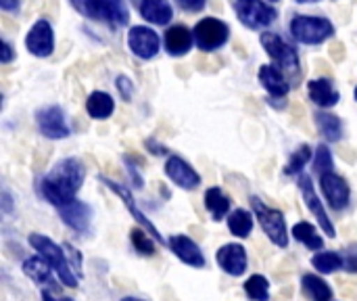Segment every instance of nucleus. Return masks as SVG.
I'll return each mask as SVG.
<instances>
[{
	"label": "nucleus",
	"mask_w": 357,
	"mask_h": 301,
	"mask_svg": "<svg viewBox=\"0 0 357 301\" xmlns=\"http://www.w3.org/2000/svg\"><path fill=\"white\" fill-rule=\"evenodd\" d=\"M293 237L312 251H320L324 247V239L320 237L318 228L314 224H310V222H297L293 226Z\"/></svg>",
	"instance_id": "bb28decb"
},
{
	"label": "nucleus",
	"mask_w": 357,
	"mask_h": 301,
	"mask_svg": "<svg viewBox=\"0 0 357 301\" xmlns=\"http://www.w3.org/2000/svg\"><path fill=\"white\" fill-rule=\"evenodd\" d=\"M130 239H132V245H134V249L138 251V254H142V256H155V251H157V239L146 230V228H132L130 230Z\"/></svg>",
	"instance_id": "2f4dec72"
},
{
	"label": "nucleus",
	"mask_w": 357,
	"mask_h": 301,
	"mask_svg": "<svg viewBox=\"0 0 357 301\" xmlns=\"http://www.w3.org/2000/svg\"><path fill=\"white\" fill-rule=\"evenodd\" d=\"M314 166H316V172L322 176L326 172H333V153L326 145H318L316 149V157H314Z\"/></svg>",
	"instance_id": "72a5a7b5"
},
{
	"label": "nucleus",
	"mask_w": 357,
	"mask_h": 301,
	"mask_svg": "<svg viewBox=\"0 0 357 301\" xmlns=\"http://www.w3.org/2000/svg\"><path fill=\"white\" fill-rule=\"evenodd\" d=\"M86 111L92 119H107L113 115L115 111V101L111 94L102 92V90H96L88 96L86 101Z\"/></svg>",
	"instance_id": "b1692460"
},
{
	"label": "nucleus",
	"mask_w": 357,
	"mask_h": 301,
	"mask_svg": "<svg viewBox=\"0 0 357 301\" xmlns=\"http://www.w3.org/2000/svg\"><path fill=\"white\" fill-rule=\"evenodd\" d=\"M228 230L238 239H247L253 230V216L247 210L230 212L228 214Z\"/></svg>",
	"instance_id": "c756f323"
},
{
	"label": "nucleus",
	"mask_w": 357,
	"mask_h": 301,
	"mask_svg": "<svg viewBox=\"0 0 357 301\" xmlns=\"http://www.w3.org/2000/svg\"><path fill=\"white\" fill-rule=\"evenodd\" d=\"M140 15L155 25H167L174 10L167 0H140Z\"/></svg>",
	"instance_id": "4be33fe9"
},
{
	"label": "nucleus",
	"mask_w": 357,
	"mask_h": 301,
	"mask_svg": "<svg viewBox=\"0 0 357 301\" xmlns=\"http://www.w3.org/2000/svg\"><path fill=\"white\" fill-rule=\"evenodd\" d=\"M307 90H310V98H312L318 107H324V109L335 107V105L339 103V98H341V94H339V90L335 88V84H333L331 80H326V78L312 80L310 86H307Z\"/></svg>",
	"instance_id": "aec40b11"
},
{
	"label": "nucleus",
	"mask_w": 357,
	"mask_h": 301,
	"mask_svg": "<svg viewBox=\"0 0 357 301\" xmlns=\"http://www.w3.org/2000/svg\"><path fill=\"white\" fill-rule=\"evenodd\" d=\"M320 186H322V193H324L328 205L335 212H343L349 205V199H351L349 184L343 176L335 174V170L320 176Z\"/></svg>",
	"instance_id": "1a4fd4ad"
},
{
	"label": "nucleus",
	"mask_w": 357,
	"mask_h": 301,
	"mask_svg": "<svg viewBox=\"0 0 357 301\" xmlns=\"http://www.w3.org/2000/svg\"><path fill=\"white\" fill-rule=\"evenodd\" d=\"M144 147H146V149H153V153H155V155H163V153H167V151H165V147L157 145L155 140H146V142H144Z\"/></svg>",
	"instance_id": "58836bf2"
},
{
	"label": "nucleus",
	"mask_w": 357,
	"mask_h": 301,
	"mask_svg": "<svg viewBox=\"0 0 357 301\" xmlns=\"http://www.w3.org/2000/svg\"><path fill=\"white\" fill-rule=\"evenodd\" d=\"M356 101H357V88H356Z\"/></svg>",
	"instance_id": "49530a36"
},
{
	"label": "nucleus",
	"mask_w": 357,
	"mask_h": 301,
	"mask_svg": "<svg viewBox=\"0 0 357 301\" xmlns=\"http://www.w3.org/2000/svg\"><path fill=\"white\" fill-rule=\"evenodd\" d=\"M23 274L33 281L36 285H52V266L42 258V256H31L23 262L21 266Z\"/></svg>",
	"instance_id": "412c9836"
},
{
	"label": "nucleus",
	"mask_w": 357,
	"mask_h": 301,
	"mask_svg": "<svg viewBox=\"0 0 357 301\" xmlns=\"http://www.w3.org/2000/svg\"><path fill=\"white\" fill-rule=\"evenodd\" d=\"M192 42H195V31H190L186 25H172L165 31V50L174 57L186 54Z\"/></svg>",
	"instance_id": "6ab92c4d"
},
{
	"label": "nucleus",
	"mask_w": 357,
	"mask_h": 301,
	"mask_svg": "<svg viewBox=\"0 0 357 301\" xmlns=\"http://www.w3.org/2000/svg\"><path fill=\"white\" fill-rule=\"evenodd\" d=\"M121 301H144V300H140V298H123Z\"/></svg>",
	"instance_id": "37998d69"
},
{
	"label": "nucleus",
	"mask_w": 357,
	"mask_h": 301,
	"mask_svg": "<svg viewBox=\"0 0 357 301\" xmlns=\"http://www.w3.org/2000/svg\"><path fill=\"white\" fill-rule=\"evenodd\" d=\"M293 36L303 44H322L331 36H335V25L326 17L299 15L291 23Z\"/></svg>",
	"instance_id": "20e7f679"
},
{
	"label": "nucleus",
	"mask_w": 357,
	"mask_h": 301,
	"mask_svg": "<svg viewBox=\"0 0 357 301\" xmlns=\"http://www.w3.org/2000/svg\"><path fill=\"white\" fill-rule=\"evenodd\" d=\"M316 126H318L320 134L331 142H339L343 138V122L337 115L316 113Z\"/></svg>",
	"instance_id": "cd10ccee"
},
{
	"label": "nucleus",
	"mask_w": 357,
	"mask_h": 301,
	"mask_svg": "<svg viewBox=\"0 0 357 301\" xmlns=\"http://www.w3.org/2000/svg\"><path fill=\"white\" fill-rule=\"evenodd\" d=\"M100 182H102V184H105L107 189H111V191H113L115 195H119V197H121L123 205H126V207H128V212H130V214L134 216V220H136V222H138V224H140L142 228H146V230H149V233H151V235H153V237L157 239V243H159V245H167V241H165V239L161 237V233H159V230L155 228V224H153V222H151V220H149V218H146V216H144V214H142L140 210H138L136 201L132 199V193H130V191H128L126 186H121V184H117V182H113V180H107V178H100Z\"/></svg>",
	"instance_id": "dca6fc26"
},
{
	"label": "nucleus",
	"mask_w": 357,
	"mask_h": 301,
	"mask_svg": "<svg viewBox=\"0 0 357 301\" xmlns=\"http://www.w3.org/2000/svg\"><path fill=\"white\" fill-rule=\"evenodd\" d=\"M86 180V168L77 157H67L59 161L50 174L40 180V195L52 203L56 210L71 203Z\"/></svg>",
	"instance_id": "f257e3e1"
},
{
	"label": "nucleus",
	"mask_w": 357,
	"mask_h": 301,
	"mask_svg": "<svg viewBox=\"0 0 357 301\" xmlns=\"http://www.w3.org/2000/svg\"><path fill=\"white\" fill-rule=\"evenodd\" d=\"M261 44H264L266 52L274 59V63L280 69H287V71H293V73L297 71V67H299V54L278 34H270V31L261 34Z\"/></svg>",
	"instance_id": "0eeeda50"
},
{
	"label": "nucleus",
	"mask_w": 357,
	"mask_h": 301,
	"mask_svg": "<svg viewBox=\"0 0 357 301\" xmlns=\"http://www.w3.org/2000/svg\"><path fill=\"white\" fill-rule=\"evenodd\" d=\"M218 266L230 277H243L247 272V249L238 243H228L215 251Z\"/></svg>",
	"instance_id": "2eb2a0df"
},
{
	"label": "nucleus",
	"mask_w": 357,
	"mask_h": 301,
	"mask_svg": "<svg viewBox=\"0 0 357 301\" xmlns=\"http://www.w3.org/2000/svg\"><path fill=\"white\" fill-rule=\"evenodd\" d=\"M234 10L238 19L253 29L268 27L276 19V10L268 6L264 0H234Z\"/></svg>",
	"instance_id": "423d86ee"
},
{
	"label": "nucleus",
	"mask_w": 357,
	"mask_h": 301,
	"mask_svg": "<svg viewBox=\"0 0 357 301\" xmlns=\"http://www.w3.org/2000/svg\"><path fill=\"white\" fill-rule=\"evenodd\" d=\"M312 266L320 274H335L337 270H341L345 266V258L337 251H318L312 258Z\"/></svg>",
	"instance_id": "c85d7f7f"
},
{
	"label": "nucleus",
	"mask_w": 357,
	"mask_h": 301,
	"mask_svg": "<svg viewBox=\"0 0 357 301\" xmlns=\"http://www.w3.org/2000/svg\"><path fill=\"white\" fill-rule=\"evenodd\" d=\"M299 189H301V195H303V201H305L307 210L314 214V218L318 220V224L324 230V235L326 237H337L335 224L328 218V214H326V210H324V205H322V201H320V197H318V193H316V189L312 184V178L301 174L299 176Z\"/></svg>",
	"instance_id": "9d476101"
},
{
	"label": "nucleus",
	"mask_w": 357,
	"mask_h": 301,
	"mask_svg": "<svg viewBox=\"0 0 357 301\" xmlns=\"http://www.w3.org/2000/svg\"><path fill=\"white\" fill-rule=\"evenodd\" d=\"M84 10L88 17L109 21L113 25L128 23V8L123 0H84Z\"/></svg>",
	"instance_id": "9b49d317"
},
{
	"label": "nucleus",
	"mask_w": 357,
	"mask_h": 301,
	"mask_svg": "<svg viewBox=\"0 0 357 301\" xmlns=\"http://www.w3.org/2000/svg\"><path fill=\"white\" fill-rule=\"evenodd\" d=\"M251 205H253V214L261 226V230L266 233V237L280 249H287L289 247V230H287V220H284V214L274 210V207H268L261 199L253 197L251 199Z\"/></svg>",
	"instance_id": "7ed1b4c3"
},
{
	"label": "nucleus",
	"mask_w": 357,
	"mask_h": 301,
	"mask_svg": "<svg viewBox=\"0 0 357 301\" xmlns=\"http://www.w3.org/2000/svg\"><path fill=\"white\" fill-rule=\"evenodd\" d=\"M128 46L130 50L140 59H153L159 52V36L151 27L134 25L128 34Z\"/></svg>",
	"instance_id": "4468645a"
},
{
	"label": "nucleus",
	"mask_w": 357,
	"mask_h": 301,
	"mask_svg": "<svg viewBox=\"0 0 357 301\" xmlns=\"http://www.w3.org/2000/svg\"><path fill=\"white\" fill-rule=\"evenodd\" d=\"M29 245L33 247V251H38L54 270V274L59 277V281L69 287V289H77V274L73 272V266L69 264V254L65 247H59L54 241H50L44 235H29Z\"/></svg>",
	"instance_id": "f03ea898"
},
{
	"label": "nucleus",
	"mask_w": 357,
	"mask_h": 301,
	"mask_svg": "<svg viewBox=\"0 0 357 301\" xmlns=\"http://www.w3.org/2000/svg\"><path fill=\"white\" fill-rule=\"evenodd\" d=\"M13 59V48H10V44L8 42H2V50H0V61L2 63H8Z\"/></svg>",
	"instance_id": "4c0bfd02"
},
{
	"label": "nucleus",
	"mask_w": 357,
	"mask_h": 301,
	"mask_svg": "<svg viewBox=\"0 0 357 301\" xmlns=\"http://www.w3.org/2000/svg\"><path fill=\"white\" fill-rule=\"evenodd\" d=\"M345 266L343 270H347L349 274H357V243H354L347 251H345Z\"/></svg>",
	"instance_id": "f704fd0d"
},
{
	"label": "nucleus",
	"mask_w": 357,
	"mask_h": 301,
	"mask_svg": "<svg viewBox=\"0 0 357 301\" xmlns=\"http://www.w3.org/2000/svg\"><path fill=\"white\" fill-rule=\"evenodd\" d=\"M0 6L4 10H17L19 8V0H0Z\"/></svg>",
	"instance_id": "ea45409f"
},
{
	"label": "nucleus",
	"mask_w": 357,
	"mask_h": 301,
	"mask_svg": "<svg viewBox=\"0 0 357 301\" xmlns=\"http://www.w3.org/2000/svg\"><path fill=\"white\" fill-rule=\"evenodd\" d=\"M42 300H44V301H54V298L50 295V291H48V289H42Z\"/></svg>",
	"instance_id": "79ce46f5"
},
{
	"label": "nucleus",
	"mask_w": 357,
	"mask_h": 301,
	"mask_svg": "<svg viewBox=\"0 0 357 301\" xmlns=\"http://www.w3.org/2000/svg\"><path fill=\"white\" fill-rule=\"evenodd\" d=\"M2 199H4V201H2V210H4V214H8V212H10V207H13V203H10V197H8V193H6V191L2 193Z\"/></svg>",
	"instance_id": "a19ab883"
},
{
	"label": "nucleus",
	"mask_w": 357,
	"mask_h": 301,
	"mask_svg": "<svg viewBox=\"0 0 357 301\" xmlns=\"http://www.w3.org/2000/svg\"><path fill=\"white\" fill-rule=\"evenodd\" d=\"M301 287H303V293H305L312 301L333 300V289H331V285H328L322 277H318V274H303V277H301Z\"/></svg>",
	"instance_id": "393cba45"
},
{
	"label": "nucleus",
	"mask_w": 357,
	"mask_h": 301,
	"mask_svg": "<svg viewBox=\"0 0 357 301\" xmlns=\"http://www.w3.org/2000/svg\"><path fill=\"white\" fill-rule=\"evenodd\" d=\"M61 301H73V300H69V298H67V300H61Z\"/></svg>",
	"instance_id": "a18cd8bd"
},
{
	"label": "nucleus",
	"mask_w": 357,
	"mask_h": 301,
	"mask_svg": "<svg viewBox=\"0 0 357 301\" xmlns=\"http://www.w3.org/2000/svg\"><path fill=\"white\" fill-rule=\"evenodd\" d=\"M165 176L184 191H195L201 184V176L197 174V170L178 155H172L165 161Z\"/></svg>",
	"instance_id": "ddd939ff"
},
{
	"label": "nucleus",
	"mask_w": 357,
	"mask_h": 301,
	"mask_svg": "<svg viewBox=\"0 0 357 301\" xmlns=\"http://www.w3.org/2000/svg\"><path fill=\"white\" fill-rule=\"evenodd\" d=\"M117 88H119V92H121L123 101H130L132 90H134V84H132L126 75H119V78H117Z\"/></svg>",
	"instance_id": "c9c22d12"
},
{
	"label": "nucleus",
	"mask_w": 357,
	"mask_h": 301,
	"mask_svg": "<svg viewBox=\"0 0 357 301\" xmlns=\"http://www.w3.org/2000/svg\"><path fill=\"white\" fill-rule=\"evenodd\" d=\"M59 214H61L63 222H65L69 228L77 230V233H86V230L90 228V222H92V207H90L88 203H84V201L73 199L71 203L59 207Z\"/></svg>",
	"instance_id": "a211bd4d"
},
{
	"label": "nucleus",
	"mask_w": 357,
	"mask_h": 301,
	"mask_svg": "<svg viewBox=\"0 0 357 301\" xmlns=\"http://www.w3.org/2000/svg\"><path fill=\"white\" fill-rule=\"evenodd\" d=\"M310 159H312V149H310V145H301V147L293 153V157L289 159V163H287V168H284V174H287V176H297V174H301Z\"/></svg>",
	"instance_id": "473e14b6"
},
{
	"label": "nucleus",
	"mask_w": 357,
	"mask_h": 301,
	"mask_svg": "<svg viewBox=\"0 0 357 301\" xmlns=\"http://www.w3.org/2000/svg\"><path fill=\"white\" fill-rule=\"evenodd\" d=\"M27 50L36 57H48L54 48V34L46 19H40L31 25L27 38H25Z\"/></svg>",
	"instance_id": "f3484780"
},
{
	"label": "nucleus",
	"mask_w": 357,
	"mask_h": 301,
	"mask_svg": "<svg viewBox=\"0 0 357 301\" xmlns=\"http://www.w3.org/2000/svg\"><path fill=\"white\" fill-rule=\"evenodd\" d=\"M272 2H276V0H272Z\"/></svg>",
	"instance_id": "de8ad7c7"
},
{
	"label": "nucleus",
	"mask_w": 357,
	"mask_h": 301,
	"mask_svg": "<svg viewBox=\"0 0 357 301\" xmlns=\"http://www.w3.org/2000/svg\"><path fill=\"white\" fill-rule=\"evenodd\" d=\"M36 124H38L42 136L52 138V140H61V138H67L71 134L67 119H65V113L59 105H48V107L40 109L36 113Z\"/></svg>",
	"instance_id": "6e6552de"
},
{
	"label": "nucleus",
	"mask_w": 357,
	"mask_h": 301,
	"mask_svg": "<svg viewBox=\"0 0 357 301\" xmlns=\"http://www.w3.org/2000/svg\"><path fill=\"white\" fill-rule=\"evenodd\" d=\"M230 29L215 17H205L195 25V42L201 50H215L228 42Z\"/></svg>",
	"instance_id": "39448f33"
},
{
	"label": "nucleus",
	"mask_w": 357,
	"mask_h": 301,
	"mask_svg": "<svg viewBox=\"0 0 357 301\" xmlns=\"http://www.w3.org/2000/svg\"><path fill=\"white\" fill-rule=\"evenodd\" d=\"M297 2H316V0H297Z\"/></svg>",
	"instance_id": "c03bdc74"
},
{
	"label": "nucleus",
	"mask_w": 357,
	"mask_h": 301,
	"mask_svg": "<svg viewBox=\"0 0 357 301\" xmlns=\"http://www.w3.org/2000/svg\"><path fill=\"white\" fill-rule=\"evenodd\" d=\"M259 82L272 96H287L289 94V82L284 80L282 71L274 65H261Z\"/></svg>",
	"instance_id": "5701e85b"
},
{
	"label": "nucleus",
	"mask_w": 357,
	"mask_h": 301,
	"mask_svg": "<svg viewBox=\"0 0 357 301\" xmlns=\"http://www.w3.org/2000/svg\"><path fill=\"white\" fill-rule=\"evenodd\" d=\"M184 10H201L207 0H176Z\"/></svg>",
	"instance_id": "e433bc0d"
},
{
	"label": "nucleus",
	"mask_w": 357,
	"mask_h": 301,
	"mask_svg": "<svg viewBox=\"0 0 357 301\" xmlns=\"http://www.w3.org/2000/svg\"><path fill=\"white\" fill-rule=\"evenodd\" d=\"M167 247L180 262H184L190 268H205V264H207L201 247L186 235H172L167 239Z\"/></svg>",
	"instance_id": "f8f14e48"
},
{
	"label": "nucleus",
	"mask_w": 357,
	"mask_h": 301,
	"mask_svg": "<svg viewBox=\"0 0 357 301\" xmlns=\"http://www.w3.org/2000/svg\"><path fill=\"white\" fill-rule=\"evenodd\" d=\"M205 207L213 220H224L230 214V199L224 195L222 189L213 186V189H207L205 193Z\"/></svg>",
	"instance_id": "a878e982"
},
{
	"label": "nucleus",
	"mask_w": 357,
	"mask_h": 301,
	"mask_svg": "<svg viewBox=\"0 0 357 301\" xmlns=\"http://www.w3.org/2000/svg\"><path fill=\"white\" fill-rule=\"evenodd\" d=\"M245 295L251 301H270V281L264 274H253L245 281Z\"/></svg>",
	"instance_id": "7c9ffc66"
}]
</instances>
